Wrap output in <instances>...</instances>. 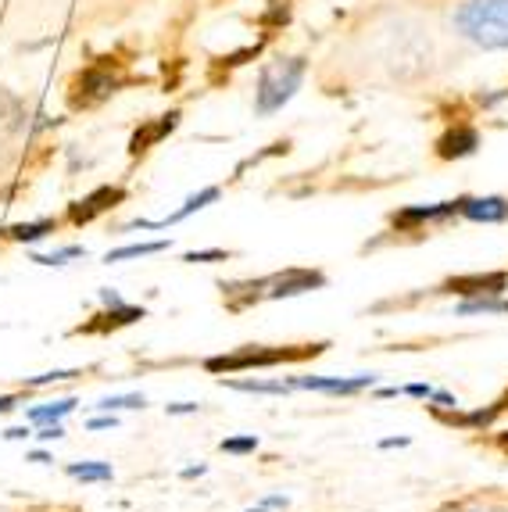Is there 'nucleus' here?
<instances>
[{
	"instance_id": "39448f33",
	"label": "nucleus",
	"mask_w": 508,
	"mask_h": 512,
	"mask_svg": "<svg viewBox=\"0 0 508 512\" xmlns=\"http://www.w3.org/2000/svg\"><path fill=\"white\" fill-rule=\"evenodd\" d=\"M322 283H326V276L315 273V269H287V273L276 276V280L269 283L272 287L269 298H294V294L319 291Z\"/></svg>"
},
{
	"instance_id": "423d86ee",
	"label": "nucleus",
	"mask_w": 508,
	"mask_h": 512,
	"mask_svg": "<svg viewBox=\"0 0 508 512\" xmlns=\"http://www.w3.org/2000/svg\"><path fill=\"white\" fill-rule=\"evenodd\" d=\"M508 287L505 273H476V276H455L448 283V291L469 294V298H487V294H501Z\"/></svg>"
},
{
	"instance_id": "dca6fc26",
	"label": "nucleus",
	"mask_w": 508,
	"mask_h": 512,
	"mask_svg": "<svg viewBox=\"0 0 508 512\" xmlns=\"http://www.w3.org/2000/svg\"><path fill=\"white\" fill-rule=\"evenodd\" d=\"M54 226H58L54 219L22 222V226H15V230H11V237H15V240H26V244H33V240H40V237H47V233H54Z\"/></svg>"
},
{
	"instance_id": "c85d7f7f",
	"label": "nucleus",
	"mask_w": 508,
	"mask_h": 512,
	"mask_svg": "<svg viewBox=\"0 0 508 512\" xmlns=\"http://www.w3.org/2000/svg\"><path fill=\"white\" fill-rule=\"evenodd\" d=\"M4 437H8V441H22V437H29V430L26 427H15V430H8Z\"/></svg>"
},
{
	"instance_id": "7ed1b4c3",
	"label": "nucleus",
	"mask_w": 508,
	"mask_h": 512,
	"mask_svg": "<svg viewBox=\"0 0 508 512\" xmlns=\"http://www.w3.org/2000/svg\"><path fill=\"white\" fill-rule=\"evenodd\" d=\"M326 344H301V348H244L237 355H219V359H208L204 366L212 373H237V369H254V366H280V362H297L308 359V355H319Z\"/></svg>"
},
{
	"instance_id": "a878e982",
	"label": "nucleus",
	"mask_w": 508,
	"mask_h": 512,
	"mask_svg": "<svg viewBox=\"0 0 508 512\" xmlns=\"http://www.w3.org/2000/svg\"><path fill=\"white\" fill-rule=\"evenodd\" d=\"M201 405H194V402H176V405H169V416H187V412H197Z\"/></svg>"
},
{
	"instance_id": "f03ea898",
	"label": "nucleus",
	"mask_w": 508,
	"mask_h": 512,
	"mask_svg": "<svg viewBox=\"0 0 508 512\" xmlns=\"http://www.w3.org/2000/svg\"><path fill=\"white\" fill-rule=\"evenodd\" d=\"M305 79V61L287 58V61H269L258 76V90H254V111L258 115H272L294 97V90Z\"/></svg>"
},
{
	"instance_id": "1a4fd4ad",
	"label": "nucleus",
	"mask_w": 508,
	"mask_h": 512,
	"mask_svg": "<svg viewBox=\"0 0 508 512\" xmlns=\"http://www.w3.org/2000/svg\"><path fill=\"white\" fill-rule=\"evenodd\" d=\"M476 147H480V133H476L473 126H455L441 137L437 154H441V158H466V154H473Z\"/></svg>"
},
{
	"instance_id": "5701e85b",
	"label": "nucleus",
	"mask_w": 508,
	"mask_h": 512,
	"mask_svg": "<svg viewBox=\"0 0 508 512\" xmlns=\"http://www.w3.org/2000/svg\"><path fill=\"white\" fill-rule=\"evenodd\" d=\"M40 441H58V437H65V427L61 423H51V427H40Z\"/></svg>"
},
{
	"instance_id": "b1692460",
	"label": "nucleus",
	"mask_w": 508,
	"mask_h": 512,
	"mask_svg": "<svg viewBox=\"0 0 508 512\" xmlns=\"http://www.w3.org/2000/svg\"><path fill=\"white\" fill-rule=\"evenodd\" d=\"M430 402H437V405H444V409H455V394H448V391H433L430 394Z\"/></svg>"
},
{
	"instance_id": "c756f323",
	"label": "nucleus",
	"mask_w": 508,
	"mask_h": 512,
	"mask_svg": "<svg viewBox=\"0 0 508 512\" xmlns=\"http://www.w3.org/2000/svg\"><path fill=\"white\" fill-rule=\"evenodd\" d=\"M405 444H408V437H387L383 448H405Z\"/></svg>"
},
{
	"instance_id": "2eb2a0df",
	"label": "nucleus",
	"mask_w": 508,
	"mask_h": 512,
	"mask_svg": "<svg viewBox=\"0 0 508 512\" xmlns=\"http://www.w3.org/2000/svg\"><path fill=\"white\" fill-rule=\"evenodd\" d=\"M226 387H233V391H251V394H287V391H294L290 380H226Z\"/></svg>"
},
{
	"instance_id": "7c9ffc66",
	"label": "nucleus",
	"mask_w": 508,
	"mask_h": 512,
	"mask_svg": "<svg viewBox=\"0 0 508 512\" xmlns=\"http://www.w3.org/2000/svg\"><path fill=\"white\" fill-rule=\"evenodd\" d=\"M247 512H269V509H265V505H262V509H247Z\"/></svg>"
},
{
	"instance_id": "ddd939ff",
	"label": "nucleus",
	"mask_w": 508,
	"mask_h": 512,
	"mask_svg": "<svg viewBox=\"0 0 508 512\" xmlns=\"http://www.w3.org/2000/svg\"><path fill=\"white\" fill-rule=\"evenodd\" d=\"M212 201H219V187H204L201 194L187 197V201H183V208H176V212H172L169 219H165V222H154V226H169V222H183L187 215L201 212V208H204V205H212Z\"/></svg>"
},
{
	"instance_id": "4468645a",
	"label": "nucleus",
	"mask_w": 508,
	"mask_h": 512,
	"mask_svg": "<svg viewBox=\"0 0 508 512\" xmlns=\"http://www.w3.org/2000/svg\"><path fill=\"white\" fill-rule=\"evenodd\" d=\"M169 248V240H147V244H126V248H115L104 255V262H126V258H144V255H158V251Z\"/></svg>"
},
{
	"instance_id": "bb28decb",
	"label": "nucleus",
	"mask_w": 508,
	"mask_h": 512,
	"mask_svg": "<svg viewBox=\"0 0 508 512\" xmlns=\"http://www.w3.org/2000/svg\"><path fill=\"white\" fill-rule=\"evenodd\" d=\"M111 427H115V416H111V412H108V416L90 419V430H111Z\"/></svg>"
},
{
	"instance_id": "4be33fe9",
	"label": "nucleus",
	"mask_w": 508,
	"mask_h": 512,
	"mask_svg": "<svg viewBox=\"0 0 508 512\" xmlns=\"http://www.w3.org/2000/svg\"><path fill=\"white\" fill-rule=\"evenodd\" d=\"M68 376H76V373H68V369H54V373L33 376V380H29V387H40V384H54V380H68Z\"/></svg>"
},
{
	"instance_id": "0eeeda50",
	"label": "nucleus",
	"mask_w": 508,
	"mask_h": 512,
	"mask_svg": "<svg viewBox=\"0 0 508 512\" xmlns=\"http://www.w3.org/2000/svg\"><path fill=\"white\" fill-rule=\"evenodd\" d=\"M462 219L469 222H505L508 219V197H462Z\"/></svg>"
},
{
	"instance_id": "6ab92c4d",
	"label": "nucleus",
	"mask_w": 508,
	"mask_h": 512,
	"mask_svg": "<svg viewBox=\"0 0 508 512\" xmlns=\"http://www.w3.org/2000/svg\"><path fill=\"white\" fill-rule=\"evenodd\" d=\"M83 255H86V248L72 244V248H58V251H51V255H33V262L36 265H65V262H72V258H83Z\"/></svg>"
},
{
	"instance_id": "aec40b11",
	"label": "nucleus",
	"mask_w": 508,
	"mask_h": 512,
	"mask_svg": "<svg viewBox=\"0 0 508 512\" xmlns=\"http://www.w3.org/2000/svg\"><path fill=\"white\" fill-rule=\"evenodd\" d=\"M222 452H229V455H247V452H254L258 448V437L254 434H247V437H226V441L219 444Z\"/></svg>"
},
{
	"instance_id": "f8f14e48",
	"label": "nucleus",
	"mask_w": 508,
	"mask_h": 512,
	"mask_svg": "<svg viewBox=\"0 0 508 512\" xmlns=\"http://www.w3.org/2000/svg\"><path fill=\"white\" fill-rule=\"evenodd\" d=\"M176 122H179V115L172 111V115H161V119L154 122L151 129L136 133V137H133V154H140V151H147L151 144H158V140L165 137V133H172V129H176Z\"/></svg>"
},
{
	"instance_id": "20e7f679",
	"label": "nucleus",
	"mask_w": 508,
	"mask_h": 512,
	"mask_svg": "<svg viewBox=\"0 0 508 512\" xmlns=\"http://www.w3.org/2000/svg\"><path fill=\"white\" fill-rule=\"evenodd\" d=\"M373 384H376L373 373H362V376H294V380H290V387H301V391H322V394H358Z\"/></svg>"
},
{
	"instance_id": "412c9836",
	"label": "nucleus",
	"mask_w": 508,
	"mask_h": 512,
	"mask_svg": "<svg viewBox=\"0 0 508 512\" xmlns=\"http://www.w3.org/2000/svg\"><path fill=\"white\" fill-rule=\"evenodd\" d=\"M229 251H190L187 262H226Z\"/></svg>"
},
{
	"instance_id": "f257e3e1",
	"label": "nucleus",
	"mask_w": 508,
	"mask_h": 512,
	"mask_svg": "<svg viewBox=\"0 0 508 512\" xmlns=\"http://www.w3.org/2000/svg\"><path fill=\"white\" fill-rule=\"evenodd\" d=\"M451 26L462 40L483 51H505L508 47V0H466L458 4Z\"/></svg>"
},
{
	"instance_id": "cd10ccee",
	"label": "nucleus",
	"mask_w": 508,
	"mask_h": 512,
	"mask_svg": "<svg viewBox=\"0 0 508 512\" xmlns=\"http://www.w3.org/2000/svg\"><path fill=\"white\" fill-rule=\"evenodd\" d=\"M18 405V398L15 394H0V412H11Z\"/></svg>"
},
{
	"instance_id": "f3484780",
	"label": "nucleus",
	"mask_w": 508,
	"mask_h": 512,
	"mask_svg": "<svg viewBox=\"0 0 508 512\" xmlns=\"http://www.w3.org/2000/svg\"><path fill=\"white\" fill-rule=\"evenodd\" d=\"M68 477H76V480H111V466H108V462H72V466H68Z\"/></svg>"
},
{
	"instance_id": "9d476101",
	"label": "nucleus",
	"mask_w": 508,
	"mask_h": 512,
	"mask_svg": "<svg viewBox=\"0 0 508 512\" xmlns=\"http://www.w3.org/2000/svg\"><path fill=\"white\" fill-rule=\"evenodd\" d=\"M72 409H76V402H72V398H61V402H43V405H36V409H29L26 419L36 423V427H51V423H61Z\"/></svg>"
},
{
	"instance_id": "393cba45",
	"label": "nucleus",
	"mask_w": 508,
	"mask_h": 512,
	"mask_svg": "<svg viewBox=\"0 0 508 512\" xmlns=\"http://www.w3.org/2000/svg\"><path fill=\"white\" fill-rule=\"evenodd\" d=\"M401 394H412V398H430L433 387H426V384H408V387H401Z\"/></svg>"
},
{
	"instance_id": "a211bd4d",
	"label": "nucleus",
	"mask_w": 508,
	"mask_h": 512,
	"mask_svg": "<svg viewBox=\"0 0 508 512\" xmlns=\"http://www.w3.org/2000/svg\"><path fill=\"white\" fill-rule=\"evenodd\" d=\"M144 394H111V398H101V409L104 412H115V409H144Z\"/></svg>"
},
{
	"instance_id": "6e6552de",
	"label": "nucleus",
	"mask_w": 508,
	"mask_h": 512,
	"mask_svg": "<svg viewBox=\"0 0 508 512\" xmlns=\"http://www.w3.org/2000/svg\"><path fill=\"white\" fill-rule=\"evenodd\" d=\"M122 190L119 187H101V190H94L90 197H83L79 205H72V212H68V219L72 222H90V219H97L101 212H108V208H115V201H122Z\"/></svg>"
},
{
	"instance_id": "9b49d317",
	"label": "nucleus",
	"mask_w": 508,
	"mask_h": 512,
	"mask_svg": "<svg viewBox=\"0 0 508 512\" xmlns=\"http://www.w3.org/2000/svg\"><path fill=\"white\" fill-rule=\"evenodd\" d=\"M458 316H508V301L498 298V294L462 301V305H458Z\"/></svg>"
}]
</instances>
